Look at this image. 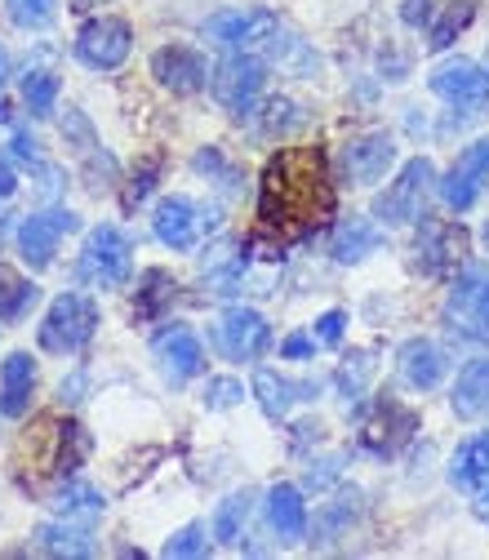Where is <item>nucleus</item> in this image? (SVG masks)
Returning a JSON list of instances; mask_svg holds the SVG:
<instances>
[{"instance_id": "bb28decb", "label": "nucleus", "mask_w": 489, "mask_h": 560, "mask_svg": "<svg viewBox=\"0 0 489 560\" xmlns=\"http://www.w3.org/2000/svg\"><path fill=\"white\" fill-rule=\"evenodd\" d=\"M249 516H254V494H232V499H223L219 512H214V538L228 542V547L241 542Z\"/></svg>"}, {"instance_id": "393cba45", "label": "nucleus", "mask_w": 489, "mask_h": 560, "mask_svg": "<svg viewBox=\"0 0 489 560\" xmlns=\"http://www.w3.org/2000/svg\"><path fill=\"white\" fill-rule=\"evenodd\" d=\"M36 299H40V290L32 285V280L19 276L14 267L0 262V320H5V325L23 320V316L36 307Z\"/></svg>"}, {"instance_id": "9d476101", "label": "nucleus", "mask_w": 489, "mask_h": 560, "mask_svg": "<svg viewBox=\"0 0 489 560\" xmlns=\"http://www.w3.org/2000/svg\"><path fill=\"white\" fill-rule=\"evenodd\" d=\"M432 94L445 98L450 107H463V112H476L489 103V72L476 67L471 58H450L432 72Z\"/></svg>"}, {"instance_id": "c03bdc74", "label": "nucleus", "mask_w": 489, "mask_h": 560, "mask_svg": "<svg viewBox=\"0 0 489 560\" xmlns=\"http://www.w3.org/2000/svg\"><path fill=\"white\" fill-rule=\"evenodd\" d=\"M485 72H489V54H485Z\"/></svg>"}, {"instance_id": "7ed1b4c3", "label": "nucleus", "mask_w": 489, "mask_h": 560, "mask_svg": "<svg viewBox=\"0 0 489 560\" xmlns=\"http://www.w3.org/2000/svg\"><path fill=\"white\" fill-rule=\"evenodd\" d=\"M436 187V170H432V161H409L392 183H387V191L374 200V219L383 223V228H409V223H418V219H428V191Z\"/></svg>"}, {"instance_id": "a878e982", "label": "nucleus", "mask_w": 489, "mask_h": 560, "mask_svg": "<svg viewBox=\"0 0 489 560\" xmlns=\"http://www.w3.org/2000/svg\"><path fill=\"white\" fill-rule=\"evenodd\" d=\"M36 547H40L45 556H94L90 529H81V525H72V521L40 525V529H36Z\"/></svg>"}, {"instance_id": "39448f33", "label": "nucleus", "mask_w": 489, "mask_h": 560, "mask_svg": "<svg viewBox=\"0 0 489 560\" xmlns=\"http://www.w3.org/2000/svg\"><path fill=\"white\" fill-rule=\"evenodd\" d=\"M445 320L454 334L489 347V267L485 262H467L454 276V290L445 299Z\"/></svg>"}, {"instance_id": "f8f14e48", "label": "nucleus", "mask_w": 489, "mask_h": 560, "mask_svg": "<svg viewBox=\"0 0 489 560\" xmlns=\"http://www.w3.org/2000/svg\"><path fill=\"white\" fill-rule=\"evenodd\" d=\"M418 267H423L428 276H450L467 262V232L458 223H423V232H418Z\"/></svg>"}, {"instance_id": "0eeeda50", "label": "nucleus", "mask_w": 489, "mask_h": 560, "mask_svg": "<svg viewBox=\"0 0 489 560\" xmlns=\"http://www.w3.org/2000/svg\"><path fill=\"white\" fill-rule=\"evenodd\" d=\"M267 85V62L258 54H241V49H228V58L209 72V90H214L219 107L228 112H249L258 103Z\"/></svg>"}, {"instance_id": "7c9ffc66", "label": "nucleus", "mask_w": 489, "mask_h": 560, "mask_svg": "<svg viewBox=\"0 0 489 560\" xmlns=\"http://www.w3.org/2000/svg\"><path fill=\"white\" fill-rule=\"evenodd\" d=\"M352 521H357V503H347V499L321 508V516H316V525H312V542H329V538H338Z\"/></svg>"}, {"instance_id": "a19ab883", "label": "nucleus", "mask_w": 489, "mask_h": 560, "mask_svg": "<svg viewBox=\"0 0 489 560\" xmlns=\"http://www.w3.org/2000/svg\"><path fill=\"white\" fill-rule=\"evenodd\" d=\"M0 81H5V54H0Z\"/></svg>"}, {"instance_id": "aec40b11", "label": "nucleus", "mask_w": 489, "mask_h": 560, "mask_svg": "<svg viewBox=\"0 0 489 560\" xmlns=\"http://www.w3.org/2000/svg\"><path fill=\"white\" fill-rule=\"evenodd\" d=\"M267 525L281 542H294L307 534V503L299 485H276L267 494Z\"/></svg>"}, {"instance_id": "e433bc0d", "label": "nucleus", "mask_w": 489, "mask_h": 560, "mask_svg": "<svg viewBox=\"0 0 489 560\" xmlns=\"http://www.w3.org/2000/svg\"><path fill=\"white\" fill-rule=\"evenodd\" d=\"M432 14H436L432 0H405V5H400V19H405L409 27H428Z\"/></svg>"}, {"instance_id": "9b49d317", "label": "nucleus", "mask_w": 489, "mask_h": 560, "mask_svg": "<svg viewBox=\"0 0 489 560\" xmlns=\"http://www.w3.org/2000/svg\"><path fill=\"white\" fill-rule=\"evenodd\" d=\"M396 161V138L387 129H374V133H357V138H347V148H342V174L347 183H357V187H370L379 183Z\"/></svg>"}, {"instance_id": "f03ea898", "label": "nucleus", "mask_w": 489, "mask_h": 560, "mask_svg": "<svg viewBox=\"0 0 489 560\" xmlns=\"http://www.w3.org/2000/svg\"><path fill=\"white\" fill-rule=\"evenodd\" d=\"M205 36L223 49H241V54H281L294 40L281 27V19L267 10H223L205 23Z\"/></svg>"}, {"instance_id": "f257e3e1", "label": "nucleus", "mask_w": 489, "mask_h": 560, "mask_svg": "<svg viewBox=\"0 0 489 560\" xmlns=\"http://www.w3.org/2000/svg\"><path fill=\"white\" fill-rule=\"evenodd\" d=\"M329 209H334V183L321 148H286L267 161L258 187V219L267 228L307 232L329 219Z\"/></svg>"}, {"instance_id": "a211bd4d", "label": "nucleus", "mask_w": 489, "mask_h": 560, "mask_svg": "<svg viewBox=\"0 0 489 560\" xmlns=\"http://www.w3.org/2000/svg\"><path fill=\"white\" fill-rule=\"evenodd\" d=\"M445 370H450V357H445L441 342H432V338H409V342L400 347V378H405L414 392L441 387Z\"/></svg>"}, {"instance_id": "cd10ccee", "label": "nucleus", "mask_w": 489, "mask_h": 560, "mask_svg": "<svg viewBox=\"0 0 489 560\" xmlns=\"http://www.w3.org/2000/svg\"><path fill=\"white\" fill-rule=\"evenodd\" d=\"M54 508H58V512H62L67 521H77V516H98V512L107 508V499L98 494L94 485H85V480H67Z\"/></svg>"}, {"instance_id": "5701e85b", "label": "nucleus", "mask_w": 489, "mask_h": 560, "mask_svg": "<svg viewBox=\"0 0 489 560\" xmlns=\"http://www.w3.org/2000/svg\"><path fill=\"white\" fill-rule=\"evenodd\" d=\"M450 405L458 418H489V361H467L458 370Z\"/></svg>"}, {"instance_id": "b1692460", "label": "nucleus", "mask_w": 489, "mask_h": 560, "mask_svg": "<svg viewBox=\"0 0 489 560\" xmlns=\"http://www.w3.org/2000/svg\"><path fill=\"white\" fill-rule=\"evenodd\" d=\"M379 245H383V232H379L370 219H347V223L334 232L329 254H334L338 262H361V258L379 254Z\"/></svg>"}, {"instance_id": "473e14b6", "label": "nucleus", "mask_w": 489, "mask_h": 560, "mask_svg": "<svg viewBox=\"0 0 489 560\" xmlns=\"http://www.w3.org/2000/svg\"><path fill=\"white\" fill-rule=\"evenodd\" d=\"M170 560H183V556H205L209 551V529L205 525H183L165 547H161Z\"/></svg>"}, {"instance_id": "f704fd0d", "label": "nucleus", "mask_w": 489, "mask_h": 560, "mask_svg": "<svg viewBox=\"0 0 489 560\" xmlns=\"http://www.w3.org/2000/svg\"><path fill=\"white\" fill-rule=\"evenodd\" d=\"M467 23H471V10H467V5H463V10H450V14H445V23H441V27H432L428 49H436V54H441V49H450V45H454V36H458Z\"/></svg>"}, {"instance_id": "1a4fd4ad", "label": "nucleus", "mask_w": 489, "mask_h": 560, "mask_svg": "<svg viewBox=\"0 0 489 560\" xmlns=\"http://www.w3.org/2000/svg\"><path fill=\"white\" fill-rule=\"evenodd\" d=\"M67 232H77V214L72 209H45V214H27L19 223V254L32 271H45L58 254V241Z\"/></svg>"}, {"instance_id": "f3484780", "label": "nucleus", "mask_w": 489, "mask_h": 560, "mask_svg": "<svg viewBox=\"0 0 489 560\" xmlns=\"http://www.w3.org/2000/svg\"><path fill=\"white\" fill-rule=\"evenodd\" d=\"M152 228H156V241H161V245H170V249L183 254V249L196 245L205 219H200V209H196L187 196H165V200L156 205V214H152Z\"/></svg>"}, {"instance_id": "4c0bfd02", "label": "nucleus", "mask_w": 489, "mask_h": 560, "mask_svg": "<svg viewBox=\"0 0 489 560\" xmlns=\"http://www.w3.org/2000/svg\"><path fill=\"white\" fill-rule=\"evenodd\" d=\"M312 352H316V338H303V334H294V338L281 342V357H290V361H307Z\"/></svg>"}, {"instance_id": "dca6fc26", "label": "nucleus", "mask_w": 489, "mask_h": 560, "mask_svg": "<svg viewBox=\"0 0 489 560\" xmlns=\"http://www.w3.org/2000/svg\"><path fill=\"white\" fill-rule=\"evenodd\" d=\"M219 342L232 361H258L271 347V325L249 307H232L219 325Z\"/></svg>"}, {"instance_id": "72a5a7b5", "label": "nucleus", "mask_w": 489, "mask_h": 560, "mask_svg": "<svg viewBox=\"0 0 489 560\" xmlns=\"http://www.w3.org/2000/svg\"><path fill=\"white\" fill-rule=\"evenodd\" d=\"M200 400H205V409H232V405L245 400V387L236 378H209Z\"/></svg>"}, {"instance_id": "6ab92c4d", "label": "nucleus", "mask_w": 489, "mask_h": 560, "mask_svg": "<svg viewBox=\"0 0 489 560\" xmlns=\"http://www.w3.org/2000/svg\"><path fill=\"white\" fill-rule=\"evenodd\" d=\"M450 480L463 489V494H485L489 489V432H476L454 450Z\"/></svg>"}, {"instance_id": "ddd939ff", "label": "nucleus", "mask_w": 489, "mask_h": 560, "mask_svg": "<svg viewBox=\"0 0 489 560\" xmlns=\"http://www.w3.org/2000/svg\"><path fill=\"white\" fill-rule=\"evenodd\" d=\"M152 77H156L170 94L187 98V94H200V90H205L209 62H205V54H196V49H187V45H165V49L152 54Z\"/></svg>"}, {"instance_id": "c9c22d12", "label": "nucleus", "mask_w": 489, "mask_h": 560, "mask_svg": "<svg viewBox=\"0 0 489 560\" xmlns=\"http://www.w3.org/2000/svg\"><path fill=\"white\" fill-rule=\"evenodd\" d=\"M342 325H347V312H338V307L325 312V316L316 320V342H321V347H334V342L342 338Z\"/></svg>"}, {"instance_id": "ea45409f", "label": "nucleus", "mask_w": 489, "mask_h": 560, "mask_svg": "<svg viewBox=\"0 0 489 560\" xmlns=\"http://www.w3.org/2000/svg\"><path fill=\"white\" fill-rule=\"evenodd\" d=\"M480 516L489 521V489H485V499H480Z\"/></svg>"}, {"instance_id": "2f4dec72", "label": "nucleus", "mask_w": 489, "mask_h": 560, "mask_svg": "<svg viewBox=\"0 0 489 560\" xmlns=\"http://www.w3.org/2000/svg\"><path fill=\"white\" fill-rule=\"evenodd\" d=\"M307 120V112L294 103V98H271L267 103V116H263V133H290Z\"/></svg>"}, {"instance_id": "37998d69", "label": "nucleus", "mask_w": 489, "mask_h": 560, "mask_svg": "<svg viewBox=\"0 0 489 560\" xmlns=\"http://www.w3.org/2000/svg\"><path fill=\"white\" fill-rule=\"evenodd\" d=\"M0 120H5V98H0Z\"/></svg>"}, {"instance_id": "423d86ee", "label": "nucleus", "mask_w": 489, "mask_h": 560, "mask_svg": "<svg viewBox=\"0 0 489 560\" xmlns=\"http://www.w3.org/2000/svg\"><path fill=\"white\" fill-rule=\"evenodd\" d=\"M133 271V245L120 228L103 223L85 236V249H81V276L94 280L98 290H120Z\"/></svg>"}, {"instance_id": "4be33fe9", "label": "nucleus", "mask_w": 489, "mask_h": 560, "mask_svg": "<svg viewBox=\"0 0 489 560\" xmlns=\"http://www.w3.org/2000/svg\"><path fill=\"white\" fill-rule=\"evenodd\" d=\"M316 392H321L316 383H290L271 370H254V396H258L267 418H286L294 409V400H312Z\"/></svg>"}, {"instance_id": "58836bf2", "label": "nucleus", "mask_w": 489, "mask_h": 560, "mask_svg": "<svg viewBox=\"0 0 489 560\" xmlns=\"http://www.w3.org/2000/svg\"><path fill=\"white\" fill-rule=\"evenodd\" d=\"M14 187H19V183H14V170H10L5 161H0V200L14 196Z\"/></svg>"}, {"instance_id": "2eb2a0df", "label": "nucleus", "mask_w": 489, "mask_h": 560, "mask_svg": "<svg viewBox=\"0 0 489 560\" xmlns=\"http://www.w3.org/2000/svg\"><path fill=\"white\" fill-rule=\"evenodd\" d=\"M152 352H156L161 374L170 383H187V378H196L205 370V347H200V338L187 325H170L165 334H156Z\"/></svg>"}, {"instance_id": "412c9836", "label": "nucleus", "mask_w": 489, "mask_h": 560, "mask_svg": "<svg viewBox=\"0 0 489 560\" xmlns=\"http://www.w3.org/2000/svg\"><path fill=\"white\" fill-rule=\"evenodd\" d=\"M32 387H36V361L27 352H14L0 365V413L23 418L32 409Z\"/></svg>"}, {"instance_id": "4468645a", "label": "nucleus", "mask_w": 489, "mask_h": 560, "mask_svg": "<svg viewBox=\"0 0 489 560\" xmlns=\"http://www.w3.org/2000/svg\"><path fill=\"white\" fill-rule=\"evenodd\" d=\"M489 178V138H480V143H471L458 161H454V170L436 183V191H441V200L450 205V209H471L476 205V196H480V183Z\"/></svg>"}, {"instance_id": "c85d7f7f", "label": "nucleus", "mask_w": 489, "mask_h": 560, "mask_svg": "<svg viewBox=\"0 0 489 560\" xmlns=\"http://www.w3.org/2000/svg\"><path fill=\"white\" fill-rule=\"evenodd\" d=\"M5 14L23 32H45L58 19V0H5Z\"/></svg>"}, {"instance_id": "79ce46f5", "label": "nucleus", "mask_w": 489, "mask_h": 560, "mask_svg": "<svg viewBox=\"0 0 489 560\" xmlns=\"http://www.w3.org/2000/svg\"><path fill=\"white\" fill-rule=\"evenodd\" d=\"M480 236H485V249H489V223H485V232H480Z\"/></svg>"}, {"instance_id": "c756f323", "label": "nucleus", "mask_w": 489, "mask_h": 560, "mask_svg": "<svg viewBox=\"0 0 489 560\" xmlns=\"http://www.w3.org/2000/svg\"><path fill=\"white\" fill-rule=\"evenodd\" d=\"M23 98L32 107V116H49L58 103V77L54 72H27L23 81Z\"/></svg>"}, {"instance_id": "6e6552de", "label": "nucleus", "mask_w": 489, "mask_h": 560, "mask_svg": "<svg viewBox=\"0 0 489 560\" xmlns=\"http://www.w3.org/2000/svg\"><path fill=\"white\" fill-rule=\"evenodd\" d=\"M129 49H133V32L116 14L90 19L81 27V36H77V58L85 67H94V72H116V67L129 58Z\"/></svg>"}, {"instance_id": "20e7f679", "label": "nucleus", "mask_w": 489, "mask_h": 560, "mask_svg": "<svg viewBox=\"0 0 489 560\" xmlns=\"http://www.w3.org/2000/svg\"><path fill=\"white\" fill-rule=\"evenodd\" d=\"M94 329H98V307H94V299H85V294H58V299L49 303V312H45L36 338H40L45 352L72 357V352H81V347L94 338Z\"/></svg>"}]
</instances>
